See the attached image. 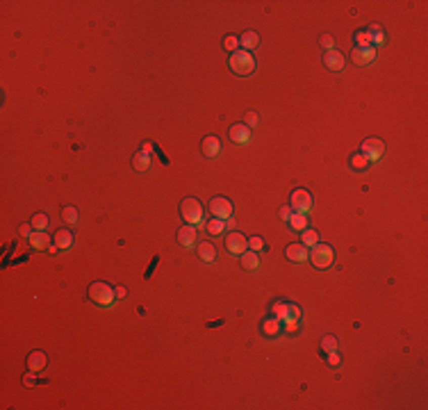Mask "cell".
Listing matches in <instances>:
<instances>
[{"mask_svg": "<svg viewBox=\"0 0 428 410\" xmlns=\"http://www.w3.org/2000/svg\"><path fill=\"white\" fill-rule=\"evenodd\" d=\"M87 296H89V301H94L96 305H100V308H109V305L114 303V299H116L114 287L107 285V282H103V280L91 282L89 290H87Z\"/></svg>", "mask_w": 428, "mask_h": 410, "instance_id": "6da1fadb", "label": "cell"}, {"mask_svg": "<svg viewBox=\"0 0 428 410\" xmlns=\"http://www.w3.org/2000/svg\"><path fill=\"white\" fill-rule=\"evenodd\" d=\"M228 66H230V71L237 73V75H250V73L255 71V57L248 50H237V53L230 55Z\"/></svg>", "mask_w": 428, "mask_h": 410, "instance_id": "7a4b0ae2", "label": "cell"}, {"mask_svg": "<svg viewBox=\"0 0 428 410\" xmlns=\"http://www.w3.org/2000/svg\"><path fill=\"white\" fill-rule=\"evenodd\" d=\"M180 214L189 226H196L198 228L203 223V205H200L198 198H185L180 203Z\"/></svg>", "mask_w": 428, "mask_h": 410, "instance_id": "3957f363", "label": "cell"}, {"mask_svg": "<svg viewBox=\"0 0 428 410\" xmlns=\"http://www.w3.org/2000/svg\"><path fill=\"white\" fill-rule=\"evenodd\" d=\"M308 260L312 262L314 269H321L323 271V269H328L332 262H335V253H332V249L328 244H317V246H312Z\"/></svg>", "mask_w": 428, "mask_h": 410, "instance_id": "277c9868", "label": "cell"}, {"mask_svg": "<svg viewBox=\"0 0 428 410\" xmlns=\"http://www.w3.org/2000/svg\"><path fill=\"white\" fill-rule=\"evenodd\" d=\"M232 210H235V205H232V200L226 198V196H214V198L209 200V212H212L214 219L228 221V219L232 217Z\"/></svg>", "mask_w": 428, "mask_h": 410, "instance_id": "5b68a950", "label": "cell"}, {"mask_svg": "<svg viewBox=\"0 0 428 410\" xmlns=\"http://www.w3.org/2000/svg\"><path fill=\"white\" fill-rule=\"evenodd\" d=\"M289 208L294 210V212H301V214H308L310 208H312V194H310L308 189H294L289 196Z\"/></svg>", "mask_w": 428, "mask_h": 410, "instance_id": "8992f818", "label": "cell"}, {"mask_svg": "<svg viewBox=\"0 0 428 410\" xmlns=\"http://www.w3.org/2000/svg\"><path fill=\"white\" fill-rule=\"evenodd\" d=\"M360 153L369 159V162H378L385 153V144H382L378 137H371V139H364L362 146H360Z\"/></svg>", "mask_w": 428, "mask_h": 410, "instance_id": "52a82bcc", "label": "cell"}, {"mask_svg": "<svg viewBox=\"0 0 428 410\" xmlns=\"http://www.w3.org/2000/svg\"><path fill=\"white\" fill-rule=\"evenodd\" d=\"M226 249H228V253H232V255H241L246 249H248V239H246L241 232H228L226 235Z\"/></svg>", "mask_w": 428, "mask_h": 410, "instance_id": "ba28073f", "label": "cell"}, {"mask_svg": "<svg viewBox=\"0 0 428 410\" xmlns=\"http://www.w3.org/2000/svg\"><path fill=\"white\" fill-rule=\"evenodd\" d=\"M228 137H230L232 144L246 146V144L250 141V128L244 126V123H235V126L230 128V132H228Z\"/></svg>", "mask_w": 428, "mask_h": 410, "instance_id": "9c48e42d", "label": "cell"}, {"mask_svg": "<svg viewBox=\"0 0 428 410\" xmlns=\"http://www.w3.org/2000/svg\"><path fill=\"white\" fill-rule=\"evenodd\" d=\"M178 241H180L182 246H194L196 241H198V232H196V226H189V223H185V226L178 228Z\"/></svg>", "mask_w": 428, "mask_h": 410, "instance_id": "30bf717a", "label": "cell"}, {"mask_svg": "<svg viewBox=\"0 0 428 410\" xmlns=\"http://www.w3.org/2000/svg\"><path fill=\"white\" fill-rule=\"evenodd\" d=\"M308 255H310V251H308V246H303V244H298V241H296V244H289L285 249V258L287 260H291V262H305V260H308Z\"/></svg>", "mask_w": 428, "mask_h": 410, "instance_id": "8fae6325", "label": "cell"}, {"mask_svg": "<svg viewBox=\"0 0 428 410\" xmlns=\"http://www.w3.org/2000/svg\"><path fill=\"white\" fill-rule=\"evenodd\" d=\"M373 57H376V48H373V46H367V48H353V53H351V59H353L358 66L371 64Z\"/></svg>", "mask_w": 428, "mask_h": 410, "instance_id": "7c38bea8", "label": "cell"}, {"mask_svg": "<svg viewBox=\"0 0 428 410\" xmlns=\"http://www.w3.org/2000/svg\"><path fill=\"white\" fill-rule=\"evenodd\" d=\"M323 64H326L330 71H341L344 64H346V59H344V55H341L339 50H326V53H323Z\"/></svg>", "mask_w": 428, "mask_h": 410, "instance_id": "4fadbf2b", "label": "cell"}, {"mask_svg": "<svg viewBox=\"0 0 428 410\" xmlns=\"http://www.w3.org/2000/svg\"><path fill=\"white\" fill-rule=\"evenodd\" d=\"M46 362H48V358H46L44 351H32L30 355H27L25 364H27V372H41V369L46 367Z\"/></svg>", "mask_w": 428, "mask_h": 410, "instance_id": "5bb4252c", "label": "cell"}, {"mask_svg": "<svg viewBox=\"0 0 428 410\" xmlns=\"http://www.w3.org/2000/svg\"><path fill=\"white\" fill-rule=\"evenodd\" d=\"M200 148H203L205 157H219V153H221V139L209 135L203 139V146H200Z\"/></svg>", "mask_w": 428, "mask_h": 410, "instance_id": "9a60e30c", "label": "cell"}, {"mask_svg": "<svg viewBox=\"0 0 428 410\" xmlns=\"http://www.w3.org/2000/svg\"><path fill=\"white\" fill-rule=\"evenodd\" d=\"M27 241H30V246L36 251H48L50 249V237L46 235L44 230H34L30 237H27Z\"/></svg>", "mask_w": 428, "mask_h": 410, "instance_id": "2e32d148", "label": "cell"}, {"mask_svg": "<svg viewBox=\"0 0 428 410\" xmlns=\"http://www.w3.org/2000/svg\"><path fill=\"white\" fill-rule=\"evenodd\" d=\"M196 251H198V258L203 260V262H214V260H217V249H214V244H209V241H200V244L196 246Z\"/></svg>", "mask_w": 428, "mask_h": 410, "instance_id": "e0dca14e", "label": "cell"}, {"mask_svg": "<svg viewBox=\"0 0 428 410\" xmlns=\"http://www.w3.org/2000/svg\"><path fill=\"white\" fill-rule=\"evenodd\" d=\"M280 328H282V321L278 317H267L262 321V333L267 337H276L278 333H280Z\"/></svg>", "mask_w": 428, "mask_h": 410, "instance_id": "ac0fdd59", "label": "cell"}, {"mask_svg": "<svg viewBox=\"0 0 428 410\" xmlns=\"http://www.w3.org/2000/svg\"><path fill=\"white\" fill-rule=\"evenodd\" d=\"M239 258H241V267H244L246 271H255V269L260 267V258H258V253H255V251L246 249L244 253L239 255Z\"/></svg>", "mask_w": 428, "mask_h": 410, "instance_id": "d6986e66", "label": "cell"}, {"mask_svg": "<svg viewBox=\"0 0 428 410\" xmlns=\"http://www.w3.org/2000/svg\"><path fill=\"white\" fill-rule=\"evenodd\" d=\"M53 241L59 246V249H71V246H73V232L68 230V228H62V230L55 232Z\"/></svg>", "mask_w": 428, "mask_h": 410, "instance_id": "ffe728a7", "label": "cell"}, {"mask_svg": "<svg viewBox=\"0 0 428 410\" xmlns=\"http://www.w3.org/2000/svg\"><path fill=\"white\" fill-rule=\"evenodd\" d=\"M258 44H260V36H258V32H253V30H248V32H244V34L239 36V46H241V50H253V48H258Z\"/></svg>", "mask_w": 428, "mask_h": 410, "instance_id": "44dd1931", "label": "cell"}, {"mask_svg": "<svg viewBox=\"0 0 428 410\" xmlns=\"http://www.w3.org/2000/svg\"><path fill=\"white\" fill-rule=\"evenodd\" d=\"M367 34H369V44H371L373 48H376V46H382V44H385V32H382V27L376 25V23L367 27Z\"/></svg>", "mask_w": 428, "mask_h": 410, "instance_id": "7402d4cb", "label": "cell"}, {"mask_svg": "<svg viewBox=\"0 0 428 410\" xmlns=\"http://www.w3.org/2000/svg\"><path fill=\"white\" fill-rule=\"evenodd\" d=\"M271 314H273V317H278L280 321H285V319H294V317H291L289 303H285V301H276L273 308H271Z\"/></svg>", "mask_w": 428, "mask_h": 410, "instance_id": "603a6c76", "label": "cell"}, {"mask_svg": "<svg viewBox=\"0 0 428 410\" xmlns=\"http://www.w3.org/2000/svg\"><path fill=\"white\" fill-rule=\"evenodd\" d=\"M289 228L291 230H296V232H303L305 228H308V214H301V212H294L291 214V219L289 221Z\"/></svg>", "mask_w": 428, "mask_h": 410, "instance_id": "cb8c5ba5", "label": "cell"}, {"mask_svg": "<svg viewBox=\"0 0 428 410\" xmlns=\"http://www.w3.org/2000/svg\"><path fill=\"white\" fill-rule=\"evenodd\" d=\"M228 226H230L228 221H223V219H214V217H212L207 223H205V230H207L209 235H221V232L226 230Z\"/></svg>", "mask_w": 428, "mask_h": 410, "instance_id": "d4e9b609", "label": "cell"}, {"mask_svg": "<svg viewBox=\"0 0 428 410\" xmlns=\"http://www.w3.org/2000/svg\"><path fill=\"white\" fill-rule=\"evenodd\" d=\"M132 167H135L137 171H148L150 169V155H146L139 150V153L132 157Z\"/></svg>", "mask_w": 428, "mask_h": 410, "instance_id": "484cf974", "label": "cell"}, {"mask_svg": "<svg viewBox=\"0 0 428 410\" xmlns=\"http://www.w3.org/2000/svg\"><path fill=\"white\" fill-rule=\"evenodd\" d=\"M301 241H303V246H308V249H312V246L319 244V232L312 230V228H305L303 232H301Z\"/></svg>", "mask_w": 428, "mask_h": 410, "instance_id": "4316f807", "label": "cell"}, {"mask_svg": "<svg viewBox=\"0 0 428 410\" xmlns=\"http://www.w3.org/2000/svg\"><path fill=\"white\" fill-rule=\"evenodd\" d=\"M32 228L34 230H46L48 228V223H50V219H48V214H44V212H36V214H32Z\"/></svg>", "mask_w": 428, "mask_h": 410, "instance_id": "83f0119b", "label": "cell"}, {"mask_svg": "<svg viewBox=\"0 0 428 410\" xmlns=\"http://www.w3.org/2000/svg\"><path fill=\"white\" fill-rule=\"evenodd\" d=\"M349 164H351V167L355 169V171H364V169H367V164H369V159L364 157V155H362V153H360V150H358V153H353V155H351Z\"/></svg>", "mask_w": 428, "mask_h": 410, "instance_id": "f1b7e54d", "label": "cell"}, {"mask_svg": "<svg viewBox=\"0 0 428 410\" xmlns=\"http://www.w3.org/2000/svg\"><path fill=\"white\" fill-rule=\"evenodd\" d=\"M62 221H64V223H68V226L77 223V210L73 208V205H66V208L62 210Z\"/></svg>", "mask_w": 428, "mask_h": 410, "instance_id": "f546056e", "label": "cell"}, {"mask_svg": "<svg viewBox=\"0 0 428 410\" xmlns=\"http://www.w3.org/2000/svg\"><path fill=\"white\" fill-rule=\"evenodd\" d=\"M321 351H323V353H332V351H337V337L335 335H323L321 337Z\"/></svg>", "mask_w": 428, "mask_h": 410, "instance_id": "4dcf8cb0", "label": "cell"}, {"mask_svg": "<svg viewBox=\"0 0 428 410\" xmlns=\"http://www.w3.org/2000/svg\"><path fill=\"white\" fill-rule=\"evenodd\" d=\"M223 48L228 50V53H237V48H239V36H235V34H228L226 39H223Z\"/></svg>", "mask_w": 428, "mask_h": 410, "instance_id": "1f68e13d", "label": "cell"}, {"mask_svg": "<svg viewBox=\"0 0 428 410\" xmlns=\"http://www.w3.org/2000/svg\"><path fill=\"white\" fill-rule=\"evenodd\" d=\"M353 39H355V48H367V46H371L369 44V34H367V30H362V32H355L353 34Z\"/></svg>", "mask_w": 428, "mask_h": 410, "instance_id": "d6a6232c", "label": "cell"}, {"mask_svg": "<svg viewBox=\"0 0 428 410\" xmlns=\"http://www.w3.org/2000/svg\"><path fill=\"white\" fill-rule=\"evenodd\" d=\"M248 246H250V251H255V253H258V251L264 249V239L255 235V237H250V239H248Z\"/></svg>", "mask_w": 428, "mask_h": 410, "instance_id": "836d02e7", "label": "cell"}, {"mask_svg": "<svg viewBox=\"0 0 428 410\" xmlns=\"http://www.w3.org/2000/svg\"><path fill=\"white\" fill-rule=\"evenodd\" d=\"M258 114L255 112H246V116H244V126H248L250 130H253V128H258Z\"/></svg>", "mask_w": 428, "mask_h": 410, "instance_id": "e575fe53", "label": "cell"}, {"mask_svg": "<svg viewBox=\"0 0 428 410\" xmlns=\"http://www.w3.org/2000/svg\"><path fill=\"white\" fill-rule=\"evenodd\" d=\"M319 44H321L326 50H335V41H332V36H330V34H323L321 39H319Z\"/></svg>", "mask_w": 428, "mask_h": 410, "instance_id": "d590c367", "label": "cell"}, {"mask_svg": "<svg viewBox=\"0 0 428 410\" xmlns=\"http://www.w3.org/2000/svg\"><path fill=\"white\" fill-rule=\"evenodd\" d=\"M282 328H285L287 333H294L296 328H298V319H285V321H282Z\"/></svg>", "mask_w": 428, "mask_h": 410, "instance_id": "8d00e7d4", "label": "cell"}, {"mask_svg": "<svg viewBox=\"0 0 428 410\" xmlns=\"http://www.w3.org/2000/svg\"><path fill=\"white\" fill-rule=\"evenodd\" d=\"M339 362H341V358H339V353H337V351L328 353V364H330V367H337Z\"/></svg>", "mask_w": 428, "mask_h": 410, "instance_id": "74e56055", "label": "cell"}, {"mask_svg": "<svg viewBox=\"0 0 428 410\" xmlns=\"http://www.w3.org/2000/svg\"><path fill=\"white\" fill-rule=\"evenodd\" d=\"M291 214H294V210H291L289 205H285V208H280V219H282V221H289V219H291Z\"/></svg>", "mask_w": 428, "mask_h": 410, "instance_id": "f35d334b", "label": "cell"}, {"mask_svg": "<svg viewBox=\"0 0 428 410\" xmlns=\"http://www.w3.org/2000/svg\"><path fill=\"white\" fill-rule=\"evenodd\" d=\"M21 237H30L32 232H34V228H32V223H25V226H21Z\"/></svg>", "mask_w": 428, "mask_h": 410, "instance_id": "ab89813d", "label": "cell"}, {"mask_svg": "<svg viewBox=\"0 0 428 410\" xmlns=\"http://www.w3.org/2000/svg\"><path fill=\"white\" fill-rule=\"evenodd\" d=\"M114 294H116V299H125L127 290H125V287H114Z\"/></svg>", "mask_w": 428, "mask_h": 410, "instance_id": "60d3db41", "label": "cell"}, {"mask_svg": "<svg viewBox=\"0 0 428 410\" xmlns=\"http://www.w3.org/2000/svg\"><path fill=\"white\" fill-rule=\"evenodd\" d=\"M289 308H291V317H294V319H301V308H298V305L289 303Z\"/></svg>", "mask_w": 428, "mask_h": 410, "instance_id": "b9f144b4", "label": "cell"}, {"mask_svg": "<svg viewBox=\"0 0 428 410\" xmlns=\"http://www.w3.org/2000/svg\"><path fill=\"white\" fill-rule=\"evenodd\" d=\"M32 374H34V372H30V374H27L25 378H23V383H25V387H32V385H34V376H32Z\"/></svg>", "mask_w": 428, "mask_h": 410, "instance_id": "7bdbcfd3", "label": "cell"}, {"mask_svg": "<svg viewBox=\"0 0 428 410\" xmlns=\"http://www.w3.org/2000/svg\"><path fill=\"white\" fill-rule=\"evenodd\" d=\"M141 153L150 155V153H153V144H150V141H146V144H144V150H141Z\"/></svg>", "mask_w": 428, "mask_h": 410, "instance_id": "ee69618b", "label": "cell"}]
</instances>
